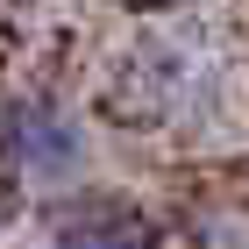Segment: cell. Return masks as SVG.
Wrapping results in <instances>:
<instances>
[{"label":"cell","mask_w":249,"mask_h":249,"mask_svg":"<svg viewBox=\"0 0 249 249\" xmlns=\"http://www.w3.org/2000/svg\"><path fill=\"white\" fill-rule=\"evenodd\" d=\"M0 157L21 178H71L86 157V135L50 100H15V107H0Z\"/></svg>","instance_id":"obj_1"},{"label":"cell","mask_w":249,"mask_h":249,"mask_svg":"<svg viewBox=\"0 0 249 249\" xmlns=\"http://www.w3.org/2000/svg\"><path fill=\"white\" fill-rule=\"evenodd\" d=\"M57 249H150V228L121 207H100V213H78L57 235Z\"/></svg>","instance_id":"obj_2"}]
</instances>
